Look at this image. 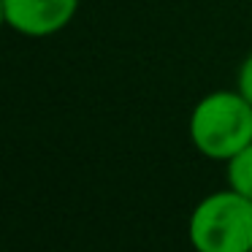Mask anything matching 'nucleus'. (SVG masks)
<instances>
[{
    "instance_id": "obj_1",
    "label": "nucleus",
    "mask_w": 252,
    "mask_h": 252,
    "mask_svg": "<svg viewBox=\"0 0 252 252\" xmlns=\"http://www.w3.org/2000/svg\"><path fill=\"white\" fill-rule=\"evenodd\" d=\"M190 138L203 158L228 163L252 144V103L239 90L209 93L190 114Z\"/></svg>"
},
{
    "instance_id": "obj_2",
    "label": "nucleus",
    "mask_w": 252,
    "mask_h": 252,
    "mask_svg": "<svg viewBox=\"0 0 252 252\" xmlns=\"http://www.w3.org/2000/svg\"><path fill=\"white\" fill-rule=\"evenodd\" d=\"M187 233L195 252H250L252 198L233 187L212 192L192 209Z\"/></svg>"
},
{
    "instance_id": "obj_3",
    "label": "nucleus",
    "mask_w": 252,
    "mask_h": 252,
    "mask_svg": "<svg viewBox=\"0 0 252 252\" xmlns=\"http://www.w3.org/2000/svg\"><path fill=\"white\" fill-rule=\"evenodd\" d=\"M6 22L11 30L30 38L60 33L76 17L79 0H3Z\"/></svg>"
},
{
    "instance_id": "obj_4",
    "label": "nucleus",
    "mask_w": 252,
    "mask_h": 252,
    "mask_svg": "<svg viewBox=\"0 0 252 252\" xmlns=\"http://www.w3.org/2000/svg\"><path fill=\"white\" fill-rule=\"evenodd\" d=\"M228 182L236 192L252 198V144L228 160Z\"/></svg>"
},
{
    "instance_id": "obj_5",
    "label": "nucleus",
    "mask_w": 252,
    "mask_h": 252,
    "mask_svg": "<svg viewBox=\"0 0 252 252\" xmlns=\"http://www.w3.org/2000/svg\"><path fill=\"white\" fill-rule=\"evenodd\" d=\"M236 90H239V93L252 103V55L247 57L244 63H241V68H239V79H236Z\"/></svg>"
},
{
    "instance_id": "obj_6",
    "label": "nucleus",
    "mask_w": 252,
    "mask_h": 252,
    "mask_svg": "<svg viewBox=\"0 0 252 252\" xmlns=\"http://www.w3.org/2000/svg\"><path fill=\"white\" fill-rule=\"evenodd\" d=\"M6 6H3V0H0V30H3V28H6Z\"/></svg>"
},
{
    "instance_id": "obj_7",
    "label": "nucleus",
    "mask_w": 252,
    "mask_h": 252,
    "mask_svg": "<svg viewBox=\"0 0 252 252\" xmlns=\"http://www.w3.org/2000/svg\"><path fill=\"white\" fill-rule=\"evenodd\" d=\"M250 252H252V250H250Z\"/></svg>"
}]
</instances>
